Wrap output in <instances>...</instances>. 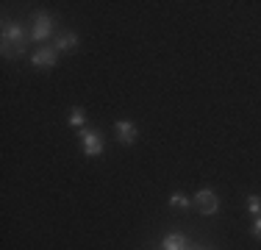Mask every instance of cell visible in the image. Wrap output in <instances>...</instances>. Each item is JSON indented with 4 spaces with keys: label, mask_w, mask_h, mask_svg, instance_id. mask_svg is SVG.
<instances>
[{
    "label": "cell",
    "mask_w": 261,
    "mask_h": 250,
    "mask_svg": "<svg viewBox=\"0 0 261 250\" xmlns=\"http://www.w3.org/2000/svg\"><path fill=\"white\" fill-rule=\"evenodd\" d=\"M28 39H31V34L25 31V25H22L20 20L17 22L6 20L3 22V39H0V47H3L6 59H14V56L20 59V56L28 50Z\"/></svg>",
    "instance_id": "obj_1"
},
{
    "label": "cell",
    "mask_w": 261,
    "mask_h": 250,
    "mask_svg": "<svg viewBox=\"0 0 261 250\" xmlns=\"http://www.w3.org/2000/svg\"><path fill=\"white\" fill-rule=\"evenodd\" d=\"M78 139H81V150H84V156H89V159H97V156L103 153V147H106V142H103V136H100V131H97V128H81Z\"/></svg>",
    "instance_id": "obj_2"
},
{
    "label": "cell",
    "mask_w": 261,
    "mask_h": 250,
    "mask_svg": "<svg viewBox=\"0 0 261 250\" xmlns=\"http://www.w3.org/2000/svg\"><path fill=\"white\" fill-rule=\"evenodd\" d=\"M53 28H56L53 17L47 14V11H36V14H34V28H31V39H34V42L50 39V36H53Z\"/></svg>",
    "instance_id": "obj_3"
},
{
    "label": "cell",
    "mask_w": 261,
    "mask_h": 250,
    "mask_svg": "<svg viewBox=\"0 0 261 250\" xmlns=\"http://www.w3.org/2000/svg\"><path fill=\"white\" fill-rule=\"evenodd\" d=\"M195 206H197V211H200L203 217H214L217 211H220V197H217V192H211V189H197L195 192Z\"/></svg>",
    "instance_id": "obj_4"
},
{
    "label": "cell",
    "mask_w": 261,
    "mask_h": 250,
    "mask_svg": "<svg viewBox=\"0 0 261 250\" xmlns=\"http://www.w3.org/2000/svg\"><path fill=\"white\" fill-rule=\"evenodd\" d=\"M56 61H59V50H56V47L42 45L39 50H34V53H31V64L39 67V70H53Z\"/></svg>",
    "instance_id": "obj_5"
},
{
    "label": "cell",
    "mask_w": 261,
    "mask_h": 250,
    "mask_svg": "<svg viewBox=\"0 0 261 250\" xmlns=\"http://www.w3.org/2000/svg\"><path fill=\"white\" fill-rule=\"evenodd\" d=\"M114 134H117V139H120V145H134L136 139H139V131H136V125L130 122V120H120L114 125Z\"/></svg>",
    "instance_id": "obj_6"
},
{
    "label": "cell",
    "mask_w": 261,
    "mask_h": 250,
    "mask_svg": "<svg viewBox=\"0 0 261 250\" xmlns=\"http://www.w3.org/2000/svg\"><path fill=\"white\" fill-rule=\"evenodd\" d=\"M59 53H72V50L78 47V34H72V31H61L59 36H56V45H53Z\"/></svg>",
    "instance_id": "obj_7"
},
{
    "label": "cell",
    "mask_w": 261,
    "mask_h": 250,
    "mask_svg": "<svg viewBox=\"0 0 261 250\" xmlns=\"http://www.w3.org/2000/svg\"><path fill=\"white\" fill-rule=\"evenodd\" d=\"M161 250H189V242L184 234H167L161 239Z\"/></svg>",
    "instance_id": "obj_8"
},
{
    "label": "cell",
    "mask_w": 261,
    "mask_h": 250,
    "mask_svg": "<svg viewBox=\"0 0 261 250\" xmlns=\"http://www.w3.org/2000/svg\"><path fill=\"white\" fill-rule=\"evenodd\" d=\"M67 122H70L72 128H86V109H81V106H72V109H70V117H67Z\"/></svg>",
    "instance_id": "obj_9"
},
{
    "label": "cell",
    "mask_w": 261,
    "mask_h": 250,
    "mask_svg": "<svg viewBox=\"0 0 261 250\" xmlns=\"http://www.w3.org/2000/svg\"><path fill=\"white\" fill-rule=\"evenodd\" d=\"M189 203H192V200L186 197V195H181V192L170 195V206H172V209H189Z\"/></svg>",
    "instance_id": "obj_10"
},
{
    "label": "cell",
    "mask_w": 261,
    "mask_h": 250,
    "mask_svg": "<svg viewBox=\"0 0 261 250\" xmlns=\"http://www.w3.org/2000/svg\"><path fill=\"white\" fill-rule=\"evenodd\" d=\"M247 211H250L253 217H261V197H258V195H250V197H247Z\"/></svg>",
    "instance_id": "obj_11"
},
{
    "label": "cell",
    "mask_w": 261,
    "mask_h": 250,
    "mask_svg": "<svg viewBox=\"0 0 261 250\" xmlns=\"http://www.w3.org/2000/svg\"><path fill=\"white\" fill-rule=\"evenodd\" d=\"M253 236H256V239H261V217H256V220H253V231H250Z\"/></svg>",
    "instance_id": "obj_12"
},
{
    "label": "cell",
    "mask_w": 261,
    "mask_h": 250,
    "mask_svg": "<svg viewBox=\"0 0 261 250\" xmlns=\"http://www.w3.org/2000/svg\"><path fill=\"white\" fill-rule=\"evenodd\" d=\"M189 250H206V247H189Z\"/></svg>",
    "instance_id": "obj_13"
}]
</instances>
